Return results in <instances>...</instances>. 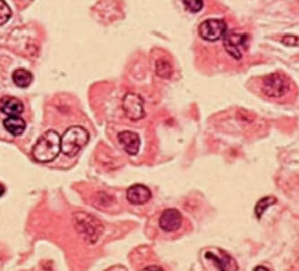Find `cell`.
I'll return each mask as SVG.
<instances>
[{
    "label": "cell",
    "mask_w": 299,
    "mask_h": 271,
    "mask_svg": "<svg viewBox=\"0 0 299 271\" xmlns=\"http://www.w3.org/2000/svg\"><path fill=\"white\" fill-rule=\"evenodd\" d=\"M61 151V138L55 130H48L40 136L32 149L33 158L40 163L56 159Z\"/></svg>",
    "instance_id": "obj_1"
},
{
    "label": "cell",
    "mask_w": 299,
    "mask_h": 271,
    "mask_svg": "<svg viewBox=\"0 0 299 271\" xmlns=\"http://www.w3.org/2000/svg\"><path fill=\"white\" fill-rule=\"evenodd\" d=\"M73 222L78 235L90 244L98 241L104 231V227L99 220L84 211H78L73 214Z\"/></svg>",
    "instance_id": "obj_2"
},
{
    "label": "cell",
    "mask_w": 299,
    "mask_h": 271,
    "mask_svg": "<svg viewBox=\"0 0 299 271\" xmlns=\"http://www.w3.org/2000/svg\"><path fill=\"white\" fill-rule=\"evenodd\" d=\"M89 138V133L83 127H69L61 138V151L65 156L73 158L88 143Z\"/></svg>",
    "instance_id": "obj_3"
},
{
    "label": "cell",
    "mask_w": 299,
    "mask_h": 271,
    "mask_svg": "<svg viewBox=\"0 0 299 271\" xmlns=\"http://www.w3.org/2000/svg\"><path fill=\"white\" fill-rule=\"evenodd\" d=\"M290 89L288 80L279 73H271L264 77L262 85V92L264 96L271 98H278L286 95Z\"/></svg>",
    "instance_id": "obj_4"
},
{
    "label": "cell",
    "mask_w": 299,
    "mask_h": 271,
    "mask_svg": "<svg viewBox=\"0 0 299 271\" xmlns=\"http://www.w3.org/2000/svg\"><path fill=\"white\" fill-rule=\"evenodd\" d=\"M227 30V25L223 19L209 18L198 26V34L202 40L215 42L224 37Z\"/></svg>",
    "instance_id": "obj_5"
},
{
    "label": "cell",
    "mask_w": 299,
    "mask_h": 271,
    "mask_svg": "<svg viewBox=\"0 0 299 271\" xmlns=\"http://www.w3.org/2000/svg\"><path fill=\"white\" fill-rule=\"evenodd\" d=\"M122 108L131 121H139L146 116L143 98L139 94L127 93L122 101Z\"/></svg>",
    "instance_id": "obj_6"
},
{
    "label": "cell",
    "mask_w": 299,
    "mask_h": 271,
    "mask_svg": "<svg viewBox=\"0 0 299 271\" xmlns=\"http://www.w3.org/2000/svg\"><path fill=\"white\" fill-rule=\"evenodd\" d=\"M223 38V45L225 51L236 60H240L243 57L242 49H245L247 44V36L230 32L225 33Z\"/></svg>",
    "instance_id": "obj_7"
},
{
    "label": "cell",
    "mask_w": 299,
    "mask_h": 271,
    "mask_svg": "<svg viewBox=\"0 0 299 271\" xmlns=\"http://www.w3.org/2000/svg\"><path fill=\"white\" fill-rule=\"evenodd\" d=\"M182 222V215L177 209H168L160 216L159 227L163 231L171 233L178 230Z\"/></svg>",
    "instance_id": "obj_8"
},
{
    "label": "cell",
    "mask_w": 299,
    "mask_h": 271,
    "mask_svg": "<svg viewBox=\"0 0 299 271\" xmlns=\"http://www.w3.org/2000/svg\"><path fill=\"white\" fill-rule=\"evenodd\" d=\"M117 140L123 149L129 156H136L139 152L141 140L139 134L129 130L122 131L117 135Z\"/></svg>",
    "instance_id": "obj_9"
},
{
    "label": "cell",
    "mask_w": 299,
    "mask_h": 271,
    "mask_svg": "<svg viewBox=\"0 0 299 271\" xmlns=\"http://www.w3.org/2000/svg\"><path fill=\"white\" fill-rule=\"evenodd\" d=\"M152 197L151 190L145 185L136 184L126 191V199L133 205H144Z\"/></svg>",
    "instance_id": "obj_10"
},
{
    "label": "cell",
    "mask_w": 299,
    "mask_h": 271,
    "mask_svg": "<svg viewBox=\"0 0 299 271\" xmlns=\"http://www.w3.org/2000/svg\"><path fill=\"white\" fill-rule=\"evenodd\" d=\"M221 258L217 256V254L213 253L211 251H208L205 254V258L211 260L215 267H217L218 270L227 271V270H238L236 267V262L234 259L230 257L228 254L223 252Z\"/></svg>",
    "instance_id": "obj_11"
},
{
    "label": "cell",
    "mask_w": 299,
    "mask_h": 271,
    "mask_svg": "<svg viewBox=\"0 0 299 271\" xmlns=\"http://www.w3.org/2000/svg\"><path fill=\"white\" fill-rule=\"evenodd\" d=\"M0 111L7 116H19L24 111V105L17 97L5 96L0 99Z\"/></svg>",
    "instance_id": "obj_12"
},
{
    "label": "cell",
    "mask_w": 299,
    "mask_h": 271,
    "mask_svg": "<svg viewBox=\"0 0 299 271\" xmlns=\"http://www.w3.org/2000/svg\"><path fill=\"white\" fill-rule=\"evenodd\" d=\"M4 127L11 135L20 136L26 129V121L19 116H9L3 121Z\"/></svg>",
    "instance_id": "obj_13"
},
{
    "label": "cell",
    "mask_w": 299,
    "mask_h": 271,
    "mask_svg": "<svg viewBox=\"0 0 299 271\" xmlns=\"http://www.w3.org/2000/svg\"><path fill=\"white\" fill-rule=\"evenodd\" d=\"M12 79L18 88H28L33 81V75L30 71L25 69H18L14 71Z\"/></svg>",
    "instance_id": "obj_14"
},
{
    "label": "cell",
    "mask_w": 299,
    "mask_h": 271,
    "mask_svg": "<svg viewBox=\"0 0 299 271\" xmlns=\"http://www.w3.org/2000/svg\"><path fill=\"white\" fill-rule=\"evenodd\" d=\"M277 201H278V199L273 196H267V197H262L261 199H259L255 207V215H256V219H262L265 210H268L269 207L276 204Z\"/></svg>",
    "instance_id": "obj_15"
},
{
    "label": "cell",
    "mask_w": 299,
    "mask_h": 271,
    "mask_svg": "<svg viewBox=\"0 0 299 271\" xmlns=\"http://www.w3.org/2000/svg\"><path fill=\"white\" fill-rule=\"evenodd\" d=\"M156 73L161 79H169L173 74V69L168 60L160 58L156 63Z\"/></svg>",
    "instance_id": "obj_16"
},
{
    "label": "cell",
    "mask_w": 299,
    "mask_h": 271,
    "mask_svg": "<svg viewBox=\"0 0 299 271\" xmlns=\"http://www.w3.org/2000/svg\"><path fill=\"white\" fill-rule=\"evenodd\" d=\"M12 16V11L5 0H0V26L9 21Z\"/></svg>",
    "instance_id": "obj_17"
},
{
    "label": "cell",
    "mask_w": 299,
    "mask_h": 271,
    "mask_svg": "<svg viewBox=\"0 0 299 271\" xmlns=\"http://www.w3.org/2000/svg\"><path fill=\"white\" fill-rule=\"evenodd\" d=\"M186 9L192 13H197L203 8V0H182Z\"/></svg>",
    "instance_id": "obj_18"
},
{
    "label": "cell",
    "mask_w": 299,
    "mask_h": 271,
    "mask_svg": "<svg viewBox=\"0 0 299 271\" xmlns=\"http://www.w3.org/2000/svg\"><path fill=\"white\" fill-rule=\"evenodd\" d=\"M282 44L287 47H297L298 46V38L297 36L286 35L282 38Z\"/></svg>",
    "instance_id": "obj_19"
},
{
    "label": "cell",
    "mask_w": 299,
    "mask_h": 271,
    "mask_svg": "<svg viewBox=\"0 0 299 271\" xmlns=\"http://www.w3.org/2000/svg\"><path fill=\"white\" fill-rule=\"evenodd\" d=\"M144 271H163V267H158V266H148V267H145Z\"/></svg>",
    "instance_id": "obj_20"
},
{
    "label": "cell",
    "mask_w": 299,
    "mask_h": 271,
    "mask_svg": "<svg viewBox=\"0 0 299 271\" xmlns=\"http://www.w3.org/2000/svg\"><path fill=\"white\" fill-rule=\"evenodd\" d=\"M254 271H269V268L268 267H264V266H257V267H255Z\"/></svg>",
    "instance_id": "obj_21"
},
{
    "label": "cell",
    "mask_w": 299,
    "mask_h": 271,
    "mask_svg": "<svg viewBox=\"0 0 299 271\" xmlns=\"http://www.w3.org/2000/svg\"><path fill=\"white\" fill-rule=\"evenodd\" d=\"M5 188L4 186L2 184H0V197H2L4 195Z\"/></svg>",
    "instance_id": "obj_22"
}]
</instances>
